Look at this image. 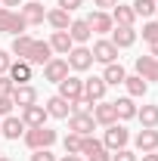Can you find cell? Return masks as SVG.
I'll use <instances>...</instances> for the list:
<instances>
[{
	"label": "cell",
	"mask_w": 158,
	"mask_h": 161,
	"mask_svg": "<svg viewBox=\"0 0 158 161\" xmlns=\"http://www.w3.org/2000/svg\"><path fill=\"white\" fill-rule=\"evenodd\" d=\"M22 140H25V146H28L31 152H37V149H50L59 136H56V130H53V127H47V124H43V127H28Z\"/></svg>",
	"instance_id": "1"
},
{
	"label": "cell",
	"mask_w": 158,
	"mask_h": 161,
	"mask_svg": "<svg viewBox=\"0 0 158 161\" xmlns=\"http://www.w3.org/2000/svg\"><path fill=\"white\" fill-rule=\"evenodd\" d=\"M25 19H22L16 9H6L0 6V34H25Z\"/></svg>",
	"instance_id": "2"
},
{
	"label": "cell",
	"mask_w": 158,
	"mask_h": 161,
	"mask_svg": "<svg viewBox=\"0 0 158 161\" xmlns=\"http://www.w3.org/2000/svg\"><path fill=\"white\" fill-rule=\"evenodd\" d=\"M65 121H68V133H78V136H93V127H96L93 115H87V112H71Z\"/></svg>",
	"instance_id": "3"
},
{
	"label": "cell",
	"mask_w": 158,
	"mask_h": 161,
	"mask_svg": "<svg viewBox=\"0 0 158 161\" xmlns=\"http://www.w3.org/2000/svg\"><path fill=\"white\" fill-rule=\"evenodd\" d=\"M130 140V133H127V127H121V124H112V127H105V133H102V146L109 149V152H118L124 149Z\"/></svg>",
	"instance_id": "4"
},
{
	"label": "cell",
	"mask_w": 158,
	"mask_h": 161,
	"mask_svg": "<svg viewBox=\"0 0 158 161\" xmlns=\"http://www.w3.org/2000/svg\"><path fill=\"white\" fill-rule=\"evenodd\" d=\"M65 62H68L71 71H87V68L93 65V53H90L87 47H78V43H75V47L68 50V59Z\"/></svg>",
	"instance_id": "5"
},
{
	"label": "cell",
	"mask_w": 158,
	"mask_h": 161,
	"mask_svg": "<svg viewBox=\"0 0 158 161\" xmlns=\"http://www.w3.org/2000/svg\"><path fill=\"white\" fill-rule=\"evenodd\" d=\"M59 96L68 102H78L81 96H84V80L78 78V75H68L65 80H59Z\"/></svg>",
	"instance_id": "6"
},
{
	"label": "cell",
	"mask_w": 158,
	"mask_h": 161,
	"mask_svg": "<svg viewBox=\"0 0 158 161\" xmlns=\"http://www.w3.org/2000/svg\"><path fill=\"white\" fill-rule=\"evenodd\" d=\"M90 53H93V62H102V65H109V62H118V47H115L112 40H105V37L96 40Z\"/></svg>",
	"instance_id": "7"
},
{
	"label": "cell",
	"mask_w": 158,
	"mask_h": 161,
	"mask_svg": "<svg viewBox=\"0 0 158 161\" xmlns=\"http://www.w3.org/2000/svg\"><path fill=\"white\" fill-rule=\"evenodd\" d=\"M68 71H71V68H68V62L59 59V56H53V59L43 65V78L50 80V84H59V80H65V78H68Z\"/></svg>",
	"instance_id": "8"
},
{
	"label": "cell",
	"mask_w": 158,
	"mask_h": 161,
	"mask_svg": "<svg viewBox=\"0 0 158 161\" xmlns=\"http://www.w3.org/2000/svg\"><path fill=\"white\" fill-rule=\"evenodd\" d=\"M53 59V47H50V40H34L31 43V53H28V65H47V62Z\"/></svg>",
	"instance_id": "9"
},
{
	"label": "cell",
	"mask_w": 158,
	"mask_h": 161,
	"mask_svg": "<svg viewBox=\"0 0 158 161\" xmlns=\"http://www.w3.org/2000/svg\"><path fill=\"white\" fill-rule=\"evenodd\" d=\"M133 68H137V75L146 80V84H149V80H158V59L155 56H137Z\"/></svg>",
	"instance_id": "10"
},
{
	"label": "cell",
	"mask_w": 158,
	"mask_h": 161,
	"mask_svg": "<svg viewBox=\"0 0 158 161\" xmlns=\"http://www.w3.org/2000/svg\"><path fill=\"white\" fill-rule=\"evenodd\" d=\"M19 16L25 19V25H40V22L47 19V9H43V3H37V0H28V3H22Z\"/></svg>",
	"instance_id": "11"
},
{
	"label": "cell",
	"mask_w": 158,
	"mask_h": 161,
	"mask_svg": "<svg viewBox=\"0 0 158 161\" xmlns=\"http://www.w3.org/2000/svg\"><path fill=\"white\" fill-rule=\"evenodd\" d=\"M87 25H90V31H96V34H112V28H115L112 16H109V13H102V9L90 13V16H87Z\"/></svg>",
	"instance_id": "12"
},
{
	"label": "cell",
	"mask_w": 158,
	"mask_h": 161,
	"mask_svg": "<svg viewBox=\"0 0 158 161\" xmlns=\"http://www.w3.org/2000/svg\"><path fill=\"white\" fill-rule=\"evenodd\" d=\"M43 108H47V115H50V118H59V121H65L68 115H71V102H68V99H62L59 93H56V96H50Z\"/></svg>",
	"instance_id": "13"
},
{
	"label": "cell",
	"mask_w": 158,
	"mask_h": 161,
	"mask_svg": "<svg viewBox=\"0 0 158 161\" xmlns=\"http://www.w3.org/2000/svg\"><path fill=\"white\" fill-rule=\"evenodd\" d=\"M112 43L118 47V50H127V47H133V40H137V31L130 28V25H115L112 28Z\"/></svg>",
	"instance_id": "14"
},
{
	"label": "cell",
	"mask_w": 158,
	"mask_h": 161,
	"mask_svg": "<svg viewBox=\"0 0 158 161\" xmlns=\"http://www.w3.org/2000/svg\"><path fill=\"white\" fill-rule=\"evenodd\" d=\"M0 130H3V136L6 140H19V136H25V121L22 118H16V115H6V118L0 121Z\"/></svg>",
	"instance_id": "15"
},
{
	"label": "cell",
	"mask_w": 158,
	"mask_h": 161,
	"mask_svg": "<svg viewBox=\"0 0 158 161\" xmlns=\"http://www.w3.org/2000/svg\"><path fill=\"white\" fill-rule=\"evenodd\" d=\"M47 118H50V115H47V108L37 105V102H34V105H28V108H22V121H25V127H43Z\"/></svg>",
	"instance_id": "16"
},
{
	"label": "cell",
	"mask_w": 158,
	"mask_h": 161,
	"mask_svg": "<svg viewBox=\"0 0 158 161\" xmlns=\"http://www.w3.org/2000/svg\"><path fill=\"white\" fill-rule=\"evenodd\" d=\"M93 121H96V124H102V127H112V124H118L115 105H112V102H96V105H93Z\"/></svg>",
	"instance_id": "17"
},
{
	"label": "cell",
	"mask_w": 158,
	"mask_h": 161,
	"mask_svg": "<svg viewBox=\"0 0 158 161\" xmlns=\"http://www.w3.org/2000/svg\"><path fill=\"white\" fill-rule=\"evenodd\" d=\"M68 37L75 40L78 47H84L87 40L93 37V31H90V25H87V19H71V25H68Z\"/></svg>",
	"instance_id": "18"
},
{
	"label": "cell",
	"mask_w": 158,
	"mask_h": 161,
	"mask_svg": "<svg viewBox=\"0 0 158 161\" xmlns=\"http://www.w3.org/2000/svg\"><path fill=\"white\" fill-rule=\"evenodd\" d=\"M13 102H16L19 108H28V105L37 102V90H34L31 84H19V87L13 90Z\"/></svg>",
	"instance_id": "19"
},
{
	"label": "cell",
	"mask_w": 158,
	"mask_h": 161,
	"mask_svg": "<svg viewBox=\"0 0 158 161\" xmlns=\"http://www.w3.org/2000/svg\"><path fill=\"white\" fill-rule=\"evenodd\" d=\"M105 80L102 78H87L84 80V99H90V102H102V96H105Z\"/></svg>",
	"instance_id": "20"
},
{
	"label": "cell",
	"mask_w": 158,
	"mask_h": 161,
	"mask_svg": "<svg viewBox=\"0 0 158 161\" xmlns=\"http://www.w3.org/2000/svg\"><path fill=\"white\" fill-rule=\"evenodd\" d=\"M137 149L139 152H158V130L155 127H143L137 133Z\"/></svg>",
	"instance_id": "21"
},
{
	"label": "cell",
	"mask_w": 158,
	"mask_h": 161,
	"mask_svg": "<svg viewBox=\"0 0 158 161\" xmlns=\"http://www.w3.org/2000/svg\"><path fill=\"white\" fill-rule=\"evenodd\" d=\"M6 75H9V80H13L16 87H19V84H28V80H31V65H28L25 59H19V62H13V65H9V71H6Z\"/></svg>",
	"instance_id": "22"
},
{
	"label": "cell",
	"mask_w": 158,
	"mask_h": 161,
	"mask_svg": "<svg viewBox=\"0 0 158 161\" xmlns=\"http://www.w3.org/2000/svg\"><path fill=\"white\" fill-rule=\"evenodd\" d=\"M50 47H53V53H59V56H68V50L75 47V40L68 37V31H53V37H50Z\"/></svg>",
	"instance_id": "23"
},
{
	"label": "cell",
	"mask_w": 158,
	"mask_h": 161,
	"mask_svg": "<svg viewBox=\"0 0 158 161\" xmlns=\"http://www.w3.org/2000/svg\"><path fill=\"white\" fill-rule=\"evenodd\" d=\"M112 105H115V115H118V121H130V118H137V105H133V99H130V96H121V99H115Z\"/></svg>",
	"instance_id": "24"
},
{
	"label": "cell",
	"mask_w": 158,
	"mask_h": 161,
	"mask_svg": "<svg viewBox=\"0 0 158 161\" xmlns=\"http://www.w3.org/2000/svg\"><path fill=\"white\" fill-rule=\"evenodd\" d=\"M124 87H127V96H130V99L146 96V90H149V84L139 78V75H127V78H124Z\"/></svg>",
	"instance_id": "25"
},
{
	"label": "cell",
	"mask_w": 158,
	"mask_h": 161,
	"mask_svg": "<svg viewBox=\"0 0 158 161\" xmlns=\"http://www.w3.org/2000/svg\"><path fill=\"white\" fill-rule=\"evenodd\" d=\"M47 22H50L56 31H68V25H71V13H65V9L56 6V9H50V13H47Z\"/></svg>",
	"instance_id": "26"
},
{
	"label": "cell",
	"mask_w": 158,
	"mask_h": 161,
	"mask_svg": "<svg viewBox=\"0 0 158 161\" xmlns=\"http://www.w3.org/2000/svg\"><path fill=\"white\" fill-rule=\"evenodd\" d=\"M124 78H127V71H124L121 62H109L105 71H102V80L105 84H124Z\"/></svg>",
	"instance_id": "27"
},
{
	"label": "cell",
	"mask_w": 158,
	"mask_h": 161,
	"mask_svg": "<svg viewBox=\"0 0 158 161\" xmlns=\"http://www.w3.org/2000/svg\"><path fill=\"white\" fill-rule=\"evenodd\" d=\"M109 16H112V22H115V25H130V28H133V22H137L133 9H130V6H124V3H118Z\"/></svg>",
	"instance_id": "28"
},
{
	"label": "cell",
	"mask_w": 158,
	"mask_h": 161,
	"mask_svg": "<svg viewBox=\"0 0 158 161\" xmlns=\"http://www.w3.org/2000/svg\"><path fill=\"white\" fill-rule=\"evenodd\" d=\"M31 43H34V37H31V34H16V37H13V53H16L19 59H28Z\"/></svg>",
	"instance_id": "29"
},
{
	"label": "cell",
	"mask_w": 158,
	"mask_h": 161,
	"mask_svg": "<svg viewBox=\"0 0 158 161\" xmlns=\"http://www.w3.org/2000/svg\"><path fill=\"white\" fill-rule=\"evenodd\" d=\"M130 9H133V16H143V19H152V16H155V9H158V3L155 0H133V3H130Z\"/></svg>",
	"instance_id": "30"
},
{
	"label": "cell",
	"mask_w": 158,
	"mask_h": 161,
	"mask_svg": "<svg viewBox=\"0 0 158 161\" xmlns=\"http://www.w3.org/2000/svg\"><path fill=\"white\" fill-rule=\"evenodd\" d=\"M137 118L143 127H158V105H143L137 108Z\"/></svg>",
	"instance_id": "31"
},
{
	"label": "cell",
	"mask_w": 158,
	"mask_h": 161,
	"mask_svg": "<svg viewBox=\"0 0 158 161\" xmlns=\"http://www.w3.org/2000/svg\"><path fill=\"white\" fill-rule=\"evenodd\" d=\"M99 149H105L102 140H96V136H84V142H81V155H93V152H99Z\"/></svg>",
	"instance_id": "32"
},
{
	"label": "cell",
	"mask_w": 158,
	"mask_h": 161,
	"mask_svg": "<svg viewBox=\"0 0 158 161\" xmlns=\"http://www.w3.org/2000/svg\"><path fill=\"white\" fill-rule=\"evenodd\" d=\"M81 142H84V136L68 133V136H65V155H81Z\"/></svg>",
	"instance_id": "33"
},
{
	"label": "cell",
	"mask_w": 158,
	"mask_h": 161,
	"mask_svg": "<svg viewBox=\"0 0 158 161\" xmlns=\"http://www.w3.org/2000/svg\"><path fill=\"white\" fill-rule=\"evenodd\" d=\"M143 40L146 43H155L158 40V22H146L143 25Z\"/></svg>",
	"instance_id": "34"
},
{
	"label": "cell",
	"mask_w": 158,
	"mask_h": 161,
	"mask_svg": "<svg viewBox=\"0 0 158 161\" xmlns=\"http://www.w3.org/2000/svg\"><path fill=\"white\" fill-rule=\"evenodd\" d=\"M13 90H16V84L9 80V75H0V96H13Z\"/></svg>",
	"instance_id": "35"
},
{
	"label": "cell",
	"mask_w": 158,
	"mask_h": 161,
	"mask_svg": "<svg viewBox=\"0 0 158 161\" xmlns=\"http://www.w3.org/2000/svg\"><path fill=\"white\" fill-rule=\"evenodd\" d=\"M112 161H137V152H130V149L124 146V149H118V152L112 155Z\"/></svg>",
	"instance_id": "36"
},
{
	"label": "cell",
	"mask_w": 158,
	"mask_h": 161,
	"mask_svg": "<svg viewBox=\"0 0 158 161\" xmlns=\"http://www.w3.org/2000/svg\"><path fill=\"white\" fill-rule=\"evenodd\" d=\"M13 96H0V118H6V115H13Z\"/></svg>",
	"instance_id": "37"
},
{
	"label": "cell",
	"mask_w": 158,
	"mask_h": 161,
	"mask_svg": "<svg viewBox=\"0 0 158 161\" xmlns=\"http://www.w3.org/2000/svg\"><path fill=\"white\" fill-rule=\"evenodd\" d=\"M31 161H59V158H56V155H53L50 149H37V152L31 155Z\"/></svg>",
	"instance_id": "38"
},
{
	"label": "cell",
	"mask_w": 158,
	"mask_h": 161,
	"mask_svg": "<svg viewBox=\"0 0 158 161\" xmlns=\"http://www.w3.org/2000/svg\"><path fill=\"white\" fill-rule=\"evenodd\" d=\"M9 65H13L9 53H6V50H0V75H6V71H9Z\"/></svg>",
	"instance_id": "39"
},
{
	"label": "cell",
	"mask_w": 158,
	"mask_h": 161,
	"mask_svg": "<svg viewBox=\"0 0 158 161\" xmlns=\"http://www.w3.org/2000/svg\"><path fill=\"white\" fill-rule=\"evenodd\" d=\"M87 161H112V155H109V149H99L93 155H87Z\"/></svg>",
	"instance_id": "40"
},
{
	"label": "cell",
	"mask_w": 158,
	"mask_h": 161,
	"mask_svg": "<svg viewBox=\"0 0 158 161\" xmlns=\"http://www.w3.org/2000/svg\"><path fill=\"white\" fill-rule=\"evenodd\" d=\"M81 6V0H59V9H65V13H75Z\"/></svg>",
	"instance_id": "41"
},
{
	"label": "cell",
	"mask_w": 158,
	"mask_h": 161,
	"mask_svg": "<svg viewBox=\"0 0 158 161\" xmlns=\"http://www.w3.org/2000/svg\"><path fill=\"white\" fill-rule=\"evenodd\" d=\"M93 6H99V9L105 13V9H115V6H118V0H93Z\"/></svg>",
	"instance_id": "42"
},
{
	"label": "cell",
	"mask_w": 158,
	"mask_h": 161,
	"mask_svg": "<svg viewBox=\"0 0 158 161\" xmlns=\"http://www.w3.org/2000/svg\"><path fill=\"white\" fill-rule=\"evenodd\" d=\"M0 3H3V6H6V9H13V6H22V3H25V0H0Z\"/></svg>",
	"instance_id": "43"
},
{
	"label": "cell",
	"mask_w": 158,
	"mask_h": 161,
	"mask_svg": "<svg viewBox=\"0 0 158 161\" xmlns=\"http://www.w3.org/2000/svg\"><path fill=\"white\" fill-rule=\"evenodd\" d=\"M143 161H158V152H143Z\"/></svg>",
	"instance_id": "44"
},
{
	"label": "cell",
	"mask_w": 158,
	"mask_h": 161,
	"mask_svg": "<svg viewBox=\"0 0 158 161\" xmlns=\"http://www.w3.org/2000/svg\"><path fill=\"white\" fill-rule=\"evenodd\" d=\"M59 161H84V158H81V155H62Z\"/></svg>",
	"instance_id": "45"
},
{
	"label": "cell",
	"mask_w": 158,
	"mask_h": 161,
	"mask_svg": "<svg viewBox=\"0 0 158 161\" xmlns=\"http://www.w3.org/2000/svg\"><path fill=\"white\" fill-rule=\"evenodd\" d=\"M149 47H152V50H149V56H155V59H158V40H155V43H149Z\"/></svg>",
	"instance_id": "46"
},
{
	"label": "cell",
	"mask_w": 158,
	"mask_h": 161,
	"mask_svg": "<svg viewBox=\"0 0 158 161\" xmlns=\"http://www.w3.org/2000/svg\"><path fill=\"white\" fill-rule=\"evenodd\" d=\"M0 161H9V158H6V155H0Z\"/></svg>",
	"instance_id": "47"
},
{
	"label": "cell",
	"mask_w": 158,
	"mask_h": 161,
	"mask_svg": "<svg viewBox=\"0 0 158 161\" xmlns=\"http://www.w3.org/2000/svg\"><path fill=\"white\" fill-rule=\"evenodd\" d=\"M0 136H3V130H0Z\"/></svg>",
	"instance_id": "48"
},
{
	"label": "cell",
	"mask_w": 158,
	"mask_h": 161,
	"mask_svg": "<svg viewBox=\"0 0 158 161\" xmlns=\"http://www.w3.org/2000/svg\"><path fill=\"white\" fill-rule=\"evenodd\" d=\"M37 3H43V0H37Z\"/></svg>",
	"instance_id": "49"
},
{
	"label": "cell",
	"mask_w": 158,
	"mask_h": 161,
	"mask_svg": "<svg viewBox=\"0 0 158 161\" xmlns=\"http://www.w3.org/2000/svg\"><path fill=\"white\" fill-rule=\"evenodd\" d=\"M155 16H158V9H155Z\"/></svg>",
	"instance_id": "50"
},
{
	"label": "cell",
	"mask_w": 158,
	"mask_h": 161,
	"mask_svg": "<svg viewBox=\"0 0 158 161\" xmlns=\"http://www.w3.org/2000/svg\"><path fill=\"white\" fill-rule=\"evenodd\" d=\"M0 6H3V3H0Z\"/></svg>",
	"instance_id": "51"
},
{
	"label": "cell",
	"mask_w": 158,
	"mask_h": 161,
	"mask_svg": "<svg viewBox=\"0 0 158 161\" xmlns=\"http://www.w3.org/2000/svg\"><path fill=\"white\" fill-rule=\"evenodd\" d=\"M155 3H158V0H155Z\"/></svg>",
	"instance_id": "52"
}]
</instances>
